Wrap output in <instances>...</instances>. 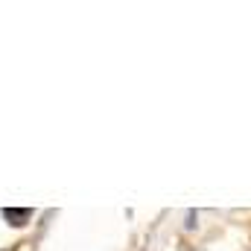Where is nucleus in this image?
Instances as JSON below:
<instances>
[{"label": "nucleus", "mask_w": 251, "mask_h": 251, "mask_svg": "<svg viewBox=\"0 0 251 251\" xmlns=\"http://www.w3.org/2000/svg\"><path fill=\"white\" fill-rule=\"evenodd\" d=\"M3 216H6L12 225H18V228H21V225H26V219H29V210H15V207H6V210H3Z\"/></svg>", "instance_id": "f257e3e1"}]
</instances>
